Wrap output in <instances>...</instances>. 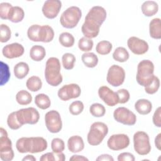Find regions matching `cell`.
Here are the masks:
<instances>
[{
  "label": "cell",
  "instance_id": "cell-32",
  "mask_svg": "<svg viewBox=\"0 0 161 161\" xmlns=\"http://www.w3.org/2000/svg\"><path fill=\"white\" fill-rule=\"evenodd\" d=\"M65 156L62 152H48L43 154L40 158V161H64Z\"/></svg>",
  "mask_w": 161,
  "mask_h": 161
},
{
  "label": "cell",
  "instance_id": "cell-27",
  "mask_svg": "<svg viewBox=\"0 0 161 161\" xmlns=\"http://www.w3.org/2000/svg\"><path fill=\"white\" fill-rule=\"evenodd\" d=\"M81 58L84 64L89 68L95 67L98 63V58L97 55L92 52L83 53Z\"/></svg>",
  "mask_w": 161,
  "mask_h": 161
},
{
  "label": "cell",
  "instance_id": "cell-24",
  "mask_svg": "<svg viewBox=\"0 0 161 161\" xmlns=\"http://www.w3.org/2000/svg\"><path fill=\"white\" fill-rule=\"evenodd\" d=\"M46 55V51L43 47L41 45L33 46L30 51V58L36 62H40L42 60Z\"/></svg>",
  "mask_w": 161,
  "mask_h": 161
},
{
  "label": "cell",
  "instance_id": "cell-2",
  "mask_svg": "<svg viewBox=\"0 0 161 161\" xmlns=\"http://www.w3.org/2000/svg\"><path fill=\"white\" fill-rule=\"evenodd\" d=\"M47 142L43 137H22L16 143L17 150L21 153H40L47 148Z\"/></svg>",
  "mask_w": 161,
  "mask_h": 161
},
{
  "label": "cell",
  "instance_id": "cell-9",
  "mask_svg": "<svg viewBox=\"0 0 161 161\" xmlns=\"http://www.w3.org/2000/svg\"><path fill=\"white\" fill-rule=\"evenodd\" d=\"M133 147L135 152L140 155H146L151 151L150 139L144 131H137L133 135Z\"/></svg>",
  "mask_w": 161,
  "mask_h": 161
},
{
  "label": "cell",
  "instance_id": "cell-40",
  "mask_svg": "<svg viewBox=\"0 0 161 161\" xmlns=\"http://www.w3.org/2000/svg\"><path fill=\"white\" fill-rule=\"evenodd\" d=\"M69 109L72 115H78L84 110V104L80 101H74L70 104Z\"/></svg>",
  "mask_w": 161,
  "mask_h": 161
},
{
  "label": "cell",
  "instance_id": "cell-11",
  "mask_svg": "<svg viewBox=\"0 0 161 161\" xmlns=\"http://www.w3.org/2000/svg\"><path fill=\"white\" fill-rule=\"evenodd\" d=\"M125 79V70L118 65H111L108 71L106 80L108 82L114 87L121 86Z\"/></svg>",
  "mask_w": 161,
  "mask_h": 161
},
{
  "label": "cell",
  "instance_id": "cell-49",
  "mask_svg": "<svg viewBox=\"0 0 161 161\" xmlns=\"http://www.w3.org/2000/svg\"><path fill=\"white\" fill-rule=\"evenodd\" d=\"M160 140H161V133H158L155 138V147L157 148V149L159 150L161 149Z\"/></svg>",
  "mask_w": 161,
  "mask_h": 161
},
{
  "label": "cell",
  "instance_id": "cell-23",
  "mask_svg": "<svg viewBox=\"0 0 161 161\" xmlns=\"http://www.w3.org/2000/svg\"><path fill=\"white\" fill-rule=\"evenodd\" d=\"M149 33L152 38H161V22L160 18H154L150 21L149 24Z\"/></svg>",
  "mask_w": 161,
  "mask_h": 161
},
{
  "label": "cell",
  "instance_id": "cell-7",
  "mask_svg": "<svg viewBox=\"0 0 161 161\" xmlns=\"http://www.w3.org/2000/svg\"><path fill=\"white\" fill-rule=\"evenodd\" d=\"M82 16V12L77 6H70L64 11L60 18L61 25L65 28H74Z\"/></svg>",
  "mask_w": 161,
  "mask_h": 161
},
{
  "label": "cell",
  "instance_id": "cell-10",
  "mask_svg": "<svg viewBox=\"0 0 161 161\" xmlns=\"http://www.w3.org/2000/svg\"><path fill=\"white\" fill-rule=\"evenodd\" d=\"M0 157L3 161H10L14 158V152L12 148L11 140L9 138L8 133L3 128H0Z\"/></svg>",
  "mask_w": 161,
  "mask_h": 161
},
{
  "label": "cell",
  "instance_id": "cell-34",
  "mask_svg": "<svg viewBox=\"0 0 161 161\" xmlns=\"http://www.w3.org/2000/svg\"><path fill=\"white\" fill-rule=\"evenodd\" d=\"M113 48V45L109 41L103 40L97 43L96 47V52L100 55L109 54Z\"/></svg>",
  "mask_w": 161,
  "mask_h": 161
},
{
  "label": "cell",
  "instance_id": "cell-44",
  "mask_svg": "<svg viewBox=\"0 0 161 161\" xmlns=\"http://www.w3.org/2000/svg\"><path fill=\"white\" fill-rule=\"evenodd\" d=\"M116 92L118 97V103L124 104L127 103L129 101L130 95L128 90L125 89H119Z\"/></svg>",
  "mask_w": 161,
  "mask_h": 161
},
{
  "label": "cell",
  "instance_id": "cell-31",
  "mask_svg": "<svg viewBox=\"0 0 161 161\" xmlns=\"http://www.w3.org/2000/svg\"><path fill=\"white\" fill-rule=\"evenodd\" d=\"M16 100L20 105H28L32 101L31 94L25 90H21L16 95Z\"/></svg>",
  "mask_w": 161,
  "mask_h": 161
},
{
  "label": "cell",
  "instance_id": "cell-28",
  "mask_svg": "<svg viewBox=\"0 0 161 161\" xmlns=\"http://www.w3.org/2000/svg\"><path fill=\"white\" fill-rule=\"evenodd\" d=\"M35 103L38 108L46 109L50 106L51 101L49 97L45 94H38L35 97Z\"/></svg>",
  "mask_w": 161,
  "mask_h": 161
},
{
  "label": "cell",
  "instance_id": "cell-8",
  "mask_svg": "<svg viewBox=\"0 0 161 161\" xmlns=\"http://www.w3.org/2000/svg\"><path fill=\"white\" fill-rule=\"evenodd\" d=\"M14 114L20 128L25 124L35 125L38 123L40 118L38 111L33 107L23 108L14 111Z\"/></svg>",
  "mask_w": 161,
  "mask_h": 161
},
{
  "label": "cell",
  "instance_id": "cell-17",
  "mask_svg": "<svg viewBox=\"0 0 161 161\" xmlns=\"http://www.w3.org/2000/svg\"><path fill=\"white\" fill-rule=\"evenodd\" d=\"M62 7V3L59 0L46 1L42 7L43 15L48 19H53L60 12Z\"/></svg>",
  "mask_w": 161,
  "mask_h": 161
},
{
  "label": "cell",
  "instance_id": "cell-39",
  "mask_svg": "<svg viewBox=\"0 0 161 161\" xmlns=\"http://www.w3.org/2000/svg\"><path fill=\"white\" fill-rule=\"evenodd\" d=\"M51 148L53 152L60 153L65 149V143L62 139L55 138L52 140Z\"/></svg>",
  "mask_w": 161,
  "mask_h": 161
},
{
  "label": "cell",
  "instance_id": "cell-3",
  "mask_svg": "<svg viewBox=\"0 0 161 161\" xmlns=\"http://www.w3.org/2000/svg\"><path fill=\"white\" fill-rule=\"evenodd\" d=\"M45 77L47 82L52 86H57L62 82V76L60 74V63L56 57L49 58L45 65Z\"/></svg>",
  "mask_w": 161,
  "mask_h": 161
},
{
  "label": "cell",
  "instance_id": "cell-41",
  "mask_svg": "<svg viewBox=\"0 0 161 161\" xmlns=\"http://www.w3.org/2000/svg\"><path fill=\"white\" fill-rule=\"evenodd\" d=\"M160 87V80L158 77L154 76L153 79L150 84L145 87V91L147 94H153L158 90Z\"/></svg>",
  "mask_w": 161,
  "mask_h": 161
},
{
  "label": "cell",
  "instance_id": "cell-13",
  "mask_svg": "<svg viewBox=\"0 0 161 161\" xmlns=\"http://www.w3.org/2000/svg\"><path fill=\"white\" fill-rule=\"evenodd\" d=\"M114 119L125 125H134L136 121V115L125 107H119L113 113Z\"/></svg>",
  "mask_w": 161,
  "mask_h": 161
},
{
  "label": "cell",
  "instance_id": "cell-29",
  "mask_svg": "<svg viewBox=\"0 0 161 161\" xmlns=\"http://www.w3.org/2000/svg\"><path fill=\"white\" fill-rule=\"evenodd\" d=\"M26 86L30 91L36 92L42 88V82L39 77L33 75L28 79L26 82Z\"/></svg>",
  "mask_w": 161,
  "mask_h": 161
},
{
  "label": "cell",
  "instance_id": "cell-45",
  "mask_svg": "<svg viewBox=\"0 0 161 161\" xmlns=\"http://www.w3.org/2000/svg\"><path fill=\"white\" fill-rule=\"evenodd\" d=\"M160 107H158L155 111L153 115V123L154 125L157 127H161V113H160Z\"/></svg>",
  "mask_w": 161,
  "mask_h": 161
},
{
  "label": "cell",
  "instance_id": "cell-36",
  "mask_svg": "<svg viewBox=\"0 0 161 161\" xmlns=\"http://www.w3.org/2000/svg\"><path fill=\"white\" fill-rule=\"evenodd\" d=\"M89 111L94 117H102L105 114L106 109L101 104L94 103L90 106Z\"/></svg>",
  "mask_w": 161,
  "mask_h": 161
},
{
  "label": "cell",
  "instance_id": "cell-50",
  "mask_svg": "<svg viewBox=\"0 0 161 161\" xmlns=\"http://www.w3.org/2000/svg\"><path fill=\"white\" fill-rule=\"evenodd\" d=\"M23 161L25 160H28V161H35L36 160V158L32 155H27L26 157H25L23 159Z\"/></svg>",
  "mask_w": 161,
  "mask_h": 161
},
{
  "label": "cell",
  "instance_id": "cell-1",
  "mask_svg": "<svg viewBox=\"0 0 161 161\" xmlns=\"http://www.w3.org/2000/svg\"><path fill=\"white\" fill-rule=\"evenodd\" d=\"M106 18V11L104 8L99 6H93L86 16L84 23L81 28L84 37L89 39L96 37Z\"/></svg>",
  "mask_w": 161,
  "mask_h": 161
},
{
  "label": "cell",
  "instance_id": "cell-15",
  "mask_svg": "<svg viewBox=\"0 0 161 161\" xmlns=\"http://www.w3.org/2000/svg\"><path fill=\"white\" fill-rule=\"evenodd\" d=\"M130 144V138L125 134H114L111 135L108 142V148L113 150H120L128 147Z\"/></svg>",
  "mask_w": 161,
  "mask_h": 161
},
{
  "label": "cell",
  "instance_id": "cell-37",
  "mask_svg": "<svg viewBox=\"0 0 161 161\" xmlns=\"http://www.w3.org/2000/svg\"><path fill=\"white\" fill-rule=\"evenodd\" d=\"M10 72L8 64L1 62V86L6 84L10 78Z\"/></svg>",
  "mask_w": 161,
  "mask_h": 161
},
{
  "label": "cell",
  "instance_id": "cell-5",
  "mask_svg": "<svg viewBox=\"0 0 161 161\" xmlns=\"http://www.w3.org/2000/svg\"><path fill=\"white\" fill-rule=\"evenodd\" d=\"M154 65L151 60H143L139 62L137 66L136 79L137 82L147 87L152 82L154 77Z\"/></svg>",
  "mask_w": 161,
  "mask_h": 161
},
{
  "label": "cell",
  "instance_id": "cell-22",
  "mask_svg": "<svg viewBox=\"0 0 161 161\" xmlns=\"http://www.w3.org/2000/svg\"><path fill=\"white\" fill-rule=\"evenodd\" d=\"M158 10V4L153 1H146L142 5V11L145 16L155 15Z\"/></svg>",
  "mask_w": 161,
  "mask_h": 161
},
{
  "label": "cell",
  "instance_id": "cell-6",
  "mask_svg": "<svg viewBox=\"0 0 161 161\" xmlns=\"http://www.w3.org/2000/svg\"><path fill=\"white\" fill-rule=\"evenodd\" d=\"M108 133V128L105 123L99 121L93 123L87 136L89 144L92 146L99 145Z\"/></svg>",
  "mask_w": 161,
  "mask_h": 161
},
{
  "label": "cell",
  "instance_id": "cell-42",
  "mask_svg": "<svg viewBox=\"0 0 161 161\" xmlns=\"http://www.w3.org/2000/svg\"><path fill=\"white\" fill-rule=\"evenodd\" d=\"M0 35H1V42L5 43L7 42L11 38V31L9 27L4 24L1 25L0 29Z\"/></svg>",
  "mask_w": 161,
  "mask_h": 161
},
{
  "label": "cell",
  "instance_id": "cell-25",
  "mask_svg": "<svg viewBox=\"0 0 161 161\" xmlns=\"http://www.w3.org/2000/svg\"><path fill=\"white\" fill-rule=\"evenodd\" d=\"M29 70L30 68L28 65L24 62H20L16 64L14 67V75L19 79L25 78L28 75Z\"/></svg>",
  "mask_w": 161,
  "mask_h": 161
},
{
  "label": "cell",
  "instance_id": "cell-18",
  "mask_svg": "<svg viewBox=\"0 0 161 161\" xmlns=\"http://www.w3.org/2000/svg\"><path fill=\"white\" fill-rule=\"evenodd\" d=\"M98 95L104 103L109 106H114L118 103V97L116 92L106 86L99 88Z\"/></svg>",
  "mask_w": 161,
  "mask_h": 161
},
{
  "label": "cell",
  "instance_id": "cell-19",
  "mask_svg": "<svg viewBox=\"0 0 161 161\" xmlns=\"http://www.w3.org/2000/svg\"><path fill=\"white\" fill-rule=\"evenodd\" d=\"M25 49L22 45L18 43H13L4 46L2 50L3 55L8 58H18L23 55Z\"/></svg>",
  "mask_w": 161,
  "mask_h": 161
},
{
  "label": "cell",
  "instance_id": "cell-38",
  "mask_svg": "<svg viewBox=\"0 0 161 161\" xmlns=\"http://www.w3.org/2000/svg\"><path fill=\"white\" fill-rule=\"evenodd\" d=\"M93 41L91 39L86 37H82L79 39L78 42L79 48L82 52H89L92 50L93 47Z\"/></svg>",
  "mask_w": 161,
  "mask_h": 161
},
{
  "label": "cell",
  "instance_id": "cell-35",
  "mask_svg": "<svg viewBox=\"0 0 161 161\" xmlns=\"http://www.w3.org/2000/svg\"><path fill=\"white\" fill-rule=\"evenodd\" d=\"M62 65L66 70H71L74 67V63L75 62V56L70 53H65L62 57Z\"/></svg>",
  "mask_w": 161,
  "mask_h": 161
},
{
  "label": "cell",
  "instance_id": "cell-21",
  "mask_svg": "<svg viewBox=\"0 0 161 161\" xmlns=\"http://www.w3.org/2000/svg\"><path fill=\"white\" fill-rule=\"evenodd\" d=\"M135 109L140 114L146 115L149 114L152 109V103L146 99H140L135 104Z\"/></svg>",
  "mask_w": 161,
  "mask_h": 161
},
{
  "label": "cell",
  "instance_id": "cell-30",
  "mask_svg": "<svg viewBox=\"0 0 161 161\" xmlns=\"http://www.w3.org/2000/svg\"><path fill=\"white\" fill-rule=\"evenodd\" d=\"M130 55L126 49L122 47H119L115 49L113 53V58L119 62H125L129 58Z\"/></svg>",
  "mask_w": 161,
  "mask_h": 161
},
{
  "label": "cell",
  "instance_id": "cell-26",
  "mask_svg": "<svg viewBox=\"0 0 161 161\" xmlns=\"http://www.w3.org/2000/svg\"><path fill=\"white\" fill-rule=\"evenodd\" d=\"M24 16L25 12L21 8L13 6L8 17V20L13 23H19L23 19Z\"/></svg>",
  "mask_w": 161,
  "mask_h": 161
},
{
  "label": "cell",
  "instance_id": "cell-46",
  "mask_svg": "<svg viewBox=\"0 0 161 161\" xmlns=\"http://www.w3.org/2000/svg\"><path fill=\"white\" fill-rule=\"evenodd\" d=\"M135 158L134 155L129 152H123L118 156V161H134Z\"/></svg>",
  "mask_w": 161,
  "mask_h": 161
},
{
  "label": "cell",
  "instance_id": "cell-12",
  "mask_svg": "<svg viewBox=\"0 0 161 161\" xmlns=\"http://www.w3.org/2000/svg\"><path fill=\"white\" fill-rule=\"evenodd\" d=\"M45 121L46 127L50 133H57L62 130V119L59 113L55 110H51L45 114Z\"/></svg>",
  "mask_w": 161,
  "mask_h": 161
},
{
  "label": "cell",
  "instance_id": "cell-47",
  "mask_svg": "<svg viewBox=\"0 0 161 161\" xmlns=\"http://www.w3.org/2000/svg\"><path fill=\"white\" fill-rule=\"evenodd\" d=\"M97 161H113L114 158L112 157L111 155H108V154H102L99 155L97 158Z\"/></svg>",
  "mask_w": 161,
  "mask_h": 161
},
{
  "label": "cell",
  "instance_id": "cell-20",
  "mask_svg": "<svg viewBox=\"0 0 161 161\" xmlns=\"http://www.w3.org/2000/svg\"><path fill=\"white\" fill-rule=\"evenodd\" d=\"M67 147L69 150L72 153L80 152L84 148L83 139L78 135L72 136L67 141Z\"/></svg>",
  "mask_w": 161,
  "mask_h": 161
},
{
  "label": "cell",
  "instance_id": "cell-16",
  "mask_svg": "<svg viewBox=\"0 0 161 161\" xmlns=\"http://www.w3.org/2000/svg\"><path fill=\"white\" fill-rule=\"evenodd\" d=\"M129 49L136 55H143L148 50V43L138 37L131 36L127 41Z\"/></svg>",
  "mask_w": 161,
  "mask_h": 161
},
{
  "label": "cell",
  "instance_id": "cell-33",
  "mask_svg": "<svg viewBox=\"0 0 161 161\" xmlns=\"http://www.w3.org/2000/svg\"><path fill=\"white\" fill-rule=\"evenodd\" d=\"M60 43L64 47H72L75 42L74 37L72 34L68 32L62 33L58 37Z\"/></svg>",
  "mask_w": 161,
  "mask_h": 161
},
{
  "label": "cell",
  "instance_id": "cell-43",
  "mask_svg": "<svg viewBox=\"0 0 161 161\" xmlns=\"http://www.w3.org/2000/svg\"><path fill=\"white\" fill-rule=\"evenodd\" d=\"M13 6L10 3H2L0 4V17L3 19H8Z\"/></svg>",
  "mask_w": 161,
  "mask_h": 161
},
{
  "label": "cell",
  "instance_id": "cell-14",
  "mask_svg": "<svg viewBox=\"0 0 161 161\" xmlns=\"http://www.w3.org/2000/svg\"><path fill=\"white\" fill-rule=\"evenodd\" d=\"M81 89L79 86L77 84H69L64 85L58 91V97L64 101L71 99L77 98L80 96Z\"/></svg>",
  "mask_w": 161,
  "mask_h": 161
},
{
  "label": "cell",
  "instance_id": "cell-48",
  "mask_svg": "<svg viewBox=\"0 0 161 161\" xmlns=\"http://www.w3.org/2000/svg\"><path fill=\"white\" fill-rule=\"evenodd\" d=\"M69 160H79V161H84V160H87L88 161V158H87L86 157L82 156V155H72L70 158Z\"/></svg>",
  "mask_w": 161,
  "mask_h": 161
},
{
  "label": "cell",
  "instance_id": "cell-4",
  "mask_svg": "<svg viewBox=\"0 0 161 161\" xmlns=\"http://www.w3.org/2000/svg\"><path fill=\"white\" fill-rule=\"evenodd\" d=\"M27 35L28 38L33 42L48 43L53 39L54 31L49 25H33L28 28Z\"/></svg>",
  "mask_w": 161,
  "mask_h": 161
}]
</instances>
